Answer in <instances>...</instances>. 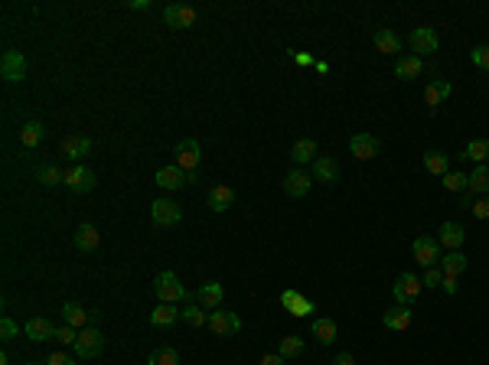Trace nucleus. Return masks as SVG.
<instances>
[{
	"mask_svg": "<svg viewBox=\"0 0 489 365\" xmlns=\"http://www.w3.org/2000/svg\"><path fill=\"white\" fill-rule=\"evenodd\" d=\"M382 323H385V329H391V333H402V329H408V327H411V307H402V303L389 307V310H385V316H382Z\"/></svg>",
	"mask_w": 489,
	"mask_h": 365,
	"instance_id": "17",
	"label": "nucleus"
},
{
	"mask_svg": "<svg viewBox=\"0 0 489 365\" xmlns=\"http://www.w3.org/2000/svg\"><path fill=\"white\" fill-rule=\"evenodd\" d=\"M153 297L160 303H176V300H186L189 294H186V287L180 284V277H176L173 271H163V274L153 277Z\"/></svg>",
	"mask_w": 489,
	"mask_h": 365,
	"instance_id": "1",
	"label": "nucleus"
},
{
	"mask_svg": "<svg viewBox=\"0 0 489 365\" xmlns=\"http://www.w3.org/2000/svg\"><path fill=\"white\" fill-rule=\"evenodd\" d=\"M0 76H3V82H23V78H26L23 52H17V49L3 52V59H0Z\"/></svg>",
	"mask_w": 489,
	"mask_h": 365,
	"instance_id": "10",
	"label": "nucleus"
},
{
	"mask_svg": "<svg viewBox=\"0 0 489 365\" xmlns=\"http://www.w3.org/2000/svg\"><path fill=\"white\" fill-rule=\"evenodd\" d=\"M444 189L466 192V189H470V177H464V173H447V177H444Z\"/></svg>",
	"mask_w": 489,
	"mask_h": 365,
	"instance_id": "39",
	"label": "nucleus"
},
{
	"mask_svg": "<svg viewBox=\"0 0 489 365\" xmlns=\"http://www.w3.org/2000/svg\"><path fill=\"white\" fill-rule=\"evenodd\" d=\"M290 160L301 166H307V164H314L316 160V140H310V137H301L297 144H294V151H290Z\"/></svg>",
	"mask_w": 489,
	"mask_h": 365,
	"instance_id": "22",
	"label": "nucleus"
},
{
	"mask_svg": "<svg viewBox=\"0 0 489 365\" xmlns=\"http://www.w3.org/2000/svg\"><path fill=\"white\" fill-rule=\"evenodd\" d=\"M333 365H356V359H352L349 353H339L336 359H333Z\"/></svg>",
	"mask_w": 489,
	"mask_h": 365,
	"instance_id": "50",
	"label": "nucleus"
},
{
	"mask_svg": "<svg viewBox=\"0 0 489 365\" xmlns=\"http://www.w3.org/2000/svg\"><path fill=\"white\" fill-rule=\"evenodd\" d=\"M424 170L431 173V177L444 179L447 173H450V157H447L444 151H427L424 153Z\"/></svg>",
	"mask_w": 489,
	"mask_h": 365,
	"instance_id": "20",
	"label": "nucleus"
},
{
	"mask_svg": "<svg viewBox=\"0 0 489 365\" xmlns=\"http://www.w3.org/2000/svg\"><path fill=\"white\" fill-rule=\"evenodd\" d=\"M39 183H43V186H59V183H65V173L56 164H46L39 170Z\"/></svg>",
	"mask_w": 489,
	"mask_h": 365,
	"instance_id": "38",
	"label": "nucleus"
},
{
	"mask_svg": "<svg viewBox=\"0 0 489 365\" xmlns=\"http://www.w3.org/2000/svg\"><path fill=\"white\" fill-rule=\"evenodd\" d=\"M460 206H464V209H473V206H477V192H470V189L460 192Z\"/></svg>",
	"mask_w": 489,
	"mask_h": 365,
	"instance_id": "48",
	"label": "nucleus"
},
{
	"mask_svg": "<svg viewBox=\"0 0 489 365\" xmlns=\"http://www.w3.org/2000/svg\"><path fill=\"white\" fill-rule=\"evenodd\" d=\"M437 52V33L431 26H417L411 30V56H434Z\"/></svg>",
	"mask_w": 489,
	"mask_h": 365,
	"instance_id": "12",
	"label": "nucleus"
},
{
	"mask_svg": "<svg viewBox=\"0 0 489 365\" xmlns=\"http://www.w3.org/2000/svg\"><path fill=\"white\" fill-rule=\"evenodd\" d=\"M163 20H166V26H173V30H189V26H196L199 13H196V7H189V3H170V7H163Z\"/></svg>",
	"mask_w": 489,
	"mask_h": 365,
	"instance_id": "5",
	"label": "nucleus"
},
{
	"mask_svg": "<svg viewBox=\"0 0 489 365\" xmlns=\"http://www.w3.org/2000/svg\"><path fill=\"white\" fill-rule=\"evenodd\" d=\"M153 183L163 189H183V186H193V183H199V173L193 177V173H186V170H180V166H160L157 170V177H153Z\"/></svg>",
	"mask_w": 489,
	"mask_h": 365,
	"instance_id": "4",
	"label": "nucleus"
},
{
	"mask_svg": "<svg viewBox=\"0 0 489 365\" xmlns=\"http://www.w3.org/2000/svg\"><path fill=\"white\" fill-rule=\"evenodd\" d=\"M411 252H414V261L424 267V271L440 265V241L431 239V235H417L411 245Z\"/></svg>",
	"mask_w": 489,
	"mask_h": 365,
	"instance_id": "3",
	"label": "nucleus"
},
{
	"mask_svg": "<svg viewBox=\"0 0 489 365\" xmlns=\"http://www.w3.org/2000/svg\"><path fill=\"white\" fill-rule=\"evenodd\" d=\"M376 49L385 52V56H395V52H402V36H398L395 30H378L376 33Z\"/></svg>",
	"mask_w": 489,
	"mask_h": 365,
	"instance_id": "28",
	"label": "nucleus"
},
{
	"mask_svg": "<svg viewBox=\"0 0 489 365\" xmlns=\"http://www.w3.org/2000/svg\"><path fill=\"white\" fill-rule=\"evenodd\" d=\"M464 239H466V232H464V225H457V222H444L437 232V241L444 248H450V252H457V248L464 245Z\"/></svg>",
	"mask_w": 489,
	"mask_h": 365,
	"instance_id": "19",
	"label": "nucleus"
},
{
	"mask_svg": "<svg viewBox=\"0 0 489 365\" xmlns=\"http://www.w3.org/2000/svg\"><path fill=\"white\" fill-rule=\"evenodd\" d=\"M147 365H180V355H176L173 346H157L147 355Z\"/></svg>",
	"mask_w": 489,
	"mask_h": 365,
	"instance_id": "35",
	"label": "nucleus"
},
{
	"mask_svg": "<svg viewBox=\"0 0 489 365\" xmlns=\"http://www.w3.org/2000/svg\"><path fill=\"white\" fill-rule=\"evenodd\" d=\"M206 327L213 329L215 336H235L241 329V320H239V313H232V310H213Z\"/></svg>",
	"mask_w": 489,
	"mask_h": 365,
	"instance_id": "9",
	"label": "nucleus"
},
{
	"mask_svg": "<svg viewBox=\"0 0 489 365\" xmlns=\"http://www.w3.org/2000/svg\"><path fill=\"white\" fill-rule=\"evenodd\" d=\"M258 365H284V359H281L277 353H271V355H261V362Z\"/></svg>",
	"mask_w": 489,
	"mask_h": 365,
	"instance_id": "49",
	"label": "nucleus"
},
{
	"mask_svg": "<svg viewBox=\"0 0 489 365\" xmlns=\"http://www.w3.org/2000/svg\"><path fill=\"white\" fill-rule=\"evenodd\" d=\"M314 340L320 342V346H333V342H336V323H333V320H314Z\"/></svg>",
	"mask_w": 489,
	"mask_h": 365,
	"instance_id": "31",
	"label": "nucleus"
},
{
	"mask_svg": "<svg viewBox=\"0 0 489 365\" xmlns=\"http://www.w3.org/2000/svg\"><path fill=\"white\" fill-rule=\"evenodd\" d=\"M310 186H314V179H310V173L307 170H290L287 177H284V183H281V189L287 192V196H294V199H301V196H307L310 192Z\"/></svg>",
	"mask_w": 489,
	"mask_h": 365,
	"instance_id": "13",
	"label": "nucleus"
},
{
	"mask_svg": "<svg viewBox=\"0 0 489 365\" xmlns=\"http://www.w3.org/2000/svg\"><path fill=\"white\" fill-rule=\"evenodd\" d=\"M440 290H444L447 297H453V294H457V277H447V274H444V284H440Z\"/></svg>",
	"mask_w": 489,
	"mask_h": 365,
	"instance_id": "47",
	"label": "nucleus"
},
{
	"mask_svg": "<svg viewBox=\"0 0 489 365\" xmlns=\"http://www.w3.org/2000/svg\"><path fill=\"white\" fill-rule=\"evenodd\" d=\"M470 192H477V196H489V166H477L473 173H470Z\"/></svg>",
	"mask_w": 489,
	"mask_h": 365,
	"instance_id": "36",
	"label": "nucleus"
},
{
	"mask_svg": "<svg viewBox=\"0 0 489 365\" xmlns=\"http://www.w3.org/2000/svg\"><path fill=\"white\" fill-rule=\"evenodd\" d=\"M314 177L320 183H336L339 179V164L333 157H316L314 160Z\"/></svg>",
	"mask_w": 489,
	"mask_h": 365,
	"instance_id": "26",
	"label": "nucleus"
},
{
	"mask_svg": "<svg viewBox=\"0 0 489 365\" xmlns=\"http://www.w3.org/2000/svg\"><path fill=\"white\" fill-rule=\"evenodd\" d=\"M470 59H473V65H477V69H486V72H489V46H473Z\"/></svg>",
	"mask_w": 489,
	"mask_h": 365,
	"instance_id": "41",
	"label": "nucleus"
},
{
	"mask_svg": "<svg viewBox=\"0 0 489 365\" xmlns=\"http://www.w3.org/2000/svg\"><path fill=\"white\" fill-rule=\"evenodd\" d=\"M290 310H294V316H307V313H314V303H310V300H301V297H297V303H294Z\"/></svg>",
	"mask_w": 489,
	"mask_h": 365,
	"instance_id": "45",
	"label": "nucleus"
},
{
	"mask_svg": "<svg viewBox=\"0 0 489 365\" xmlns=\"http://www.w3.org/2000/svg\"><path fill=\"white\" fill-rule=\"evenodd\" d=\"M46 365H76V359L65 353H50L46 355Z\"/></svg>",
	"mask_w": 489,
	"mask_h": 365,
	"instance_id": "44",
	"label": "nucleus"
},
{
	"mask_svg": "<svg viewBox=\"0 0 489 365\" xmlns=\"http://www.w3.org/2000/svg\"><path fill=\"white\" fill-rule=\"evenodd\" d=\"M424 72V63L417 59V56H398V63H395V76L402 78V82H411Z\"/></svg>",
	"mask_w": 489,
	"mask_h": 365,
	"instance_id": "21",
	"label": "nucleus"
},
{
	"mask_svg": "<svg viewBox=\"0 0 489 365\" xmlns=\"http://www.w3.org/2000/svg\"><path fill=\"white\" fill-rule=\"evenodd\" d=\"M464 157H466V160H473L477 166H483L489 160V140L486 137H473L470 144H466Z\"/></svg>",
	"mask_w": 489,
	"mask_h": 365,
	"instance_id": "32",
	"label": "nucleus"
},
{
	"mask_svg": "<svg viewBox=\"0 0 489 365\" xmlns=\"http://www.w3.org/2000/svg\"><path fill=\"white\" fill-rule=\"evenodd\" d=\"M65 186L72 192H91L95 189V170H88L82 164H72L65 170Z\"/></svg>",
	"mask_w": 489,
	"mask_h": 365,
	"instance_id": "11",
	"label": "nucleus"
},
{
	"mask_svg": "<svg viewBox=\"0 0 489 365\" xmlns=\"http://www.w3.org/2000/svg\"><path fill=\"white\" fill-rule=\"evenodd\" d=\"M473 215H477V219H489V196L477 199V206H473Z\"/></svg>",
	"mask_w": 489,
	"mask_h": 365,
	"instance_id": "46",
	"label": "nucleus"
},
{
	"mask_svg": "<svg viewBox=\"0 0 489 365\" xmlns=\"http://www.w3.org/2000/svg\"><path fill=\"white\" fill-rule=\"evenodd\" d=\"M72 349H76V359H95V355H101V349H105V336H101L95 327H85L78 333V342Z\"/></svg>",
	"mask_w": 489,
	"mask_h": 365,
	"instance_id": "6",
	"label": "nucleus"
},
{
	"mask_svg": "<svg viewBox=\"0 0 489 365\" xmlns=\"http://www.w3.org/2000/svg\"><path fill=\"white\" fill-rule=\"evenodd\" d=\"M176 320H180V310H176V303H157L151 310V327H173Z\"/></svg>",
	"mask_w": 489,
	"mask_h": 365,
	"instance_id": "25",
	"label": "nucleus"
},
{
	"mask_svg": "<svg viewBox=\"0 0 489 365\" xmlns=\"http://www.w3.org/2000/svg\"><path fill=\"white\" fill-rule=\"evenodd\" d=\"M232 202H235V192H232L228 186H213L209 189V196H206V206H209L213 212H226Z\"/></svg>",
	"mask_w": 489,
	"mask_h": 365,
	"instance_id": "24",
	"label": "nucleus"
},
{
	"mask_svg": "<svg viewBox=\"0 0 489 365\" xmlns=\"http://www.w3.org/2000/svg\"><path fill=\"white\" fill-rule=\"evenodd\" d=\"M222 297H226V287H222L219 280H206L199 287V294H196V300H199L206 310H219V307H222Z\"/></svg>",
	"mask_w": 489,
	"mask_h": 365,
	"instance_id": "18",
	"label": "nucleus"
},
{
	"mask_svg": "<svg viewBox=\"0 0 489 365\" xmlns=\"http://www.w3.org/2000/svg\"><path fill=\"white\" fill-rule=\"evenodd\" d=\"M176 166L180 170H186V173H193L196 177V166H199L202 160V147H199V140L196 137H183V140H176Z\"/></svg>",
	"mask_w": 489,
	"mask_h": 365,
	"instance_id": "2",
	"label": "nucleus"
},
{
	"mask_svg": "<svg viewBox=\"0 0 489 365\" xmlns=\"http://www.w3.org/2000/svg\"><path fill=\"white\" fill-rule=\"evenodd\" d=\"M421 284H424V287H434V290H437L440 284H444V271H440V265H437V267H427L424 277H421Z\"/></svg>",
	"mask_w": 489,
	"mask_h": 365,
	"instance_id": "40",
	"label": "nucleus"
},
{
	"mask_svg": "<svg viewBox=\"0 0 489 365\" xmlns=\"http://www.w3.org/2000/svg\"><path fill=\"white\" fill-rule=\"evenodd\" d=\"M183 219V209L170 199H153L151 202V222L157 228H166V225H176Z\"/></svg>",
	"mask_w": 489,
	"mask_h": 365,
	"instance_id": "7",
	"label": "nucleus"
},
{
	"mask_svg": "<svg viewBox=\"0 0 489 365\" xmlns=\"http://www.w3.org/2000/svg\"><path fill=\"white\" fill-rule=\"evenodd\" d=\"M39 140H43V124L39 121H26L20 127V144H23L26 151H33V147H39Z\"/></svg>",
	"mask_w": 489,
	"mask_h": 365,
	"instance_id": "34",
	"label": "nucleus"
},
{
	"mask_svg": "<svg viewBox=\"0 0 489 365\" xmlns=\"http://www.w3.org/2000/svg\"><path fill=\"white\" fill-rule=\"evenodd\" d=\"M378 137L376 134H356V137L349 140V151L356 160H372V157H378Z\"/></svg>",
	"mask_w": 489,
	"mask_h": 365,
	"instance_id": "14",
	"label": "nucleus"
},
{
	"mask_svg": "<svg viewBox=\"0 0 489 365\" xmlns=\"http://www.w3.org/2000/svg\"><path fill=\"white\" fill-rule=\"evenodd\" d=\"M303 353V340L301 336H284V340H281V359H297V355Z\"/></svg>",
	"mask_w": 489,
	"mask_h": 365,
	"instance_id": "37",
	"label": "nucleus"
},
{
	"mask_svg": "<svg viewBox=\"0 0 489 365\" xmlns=\"http://www.w3.org/2000/svg\"><path fill=\"white\" fill-rule=\"evenodd\" d=\"M180 320L193 329H202L209 323V313H202V303H186V307L180 310Z\"/></svg>",
	"mask_w": 489,
	"mask_h": 365,
	"instance_id": "30",
	"label": "nucleus"
},
{
	"mask_svg": "<svg viewBox=\"0 0 489 365\" xmlns=\"http://www.w3.org/2000/svg\"><path fill=\"white\" fill-rule=\"evenodd\" d=\"M63 316H65V323H69V327H85V323H91V313H88L85 307H82V303H76V300H69L63 307Z\"/></svg>",
	"mask_w": 489,
	"mask_h": 365,
	"instance_id": "29",
	"label": "nucleus"
},
{
	"mask_svg": "<svg viewBox=\"0 0 489 365\" xmlns=\"http://www.w3.org/2000/svg\"><path fill=\"white\" fill-rule=\"evenodd\" d=\"M440 271H444L447 277H460V274L466 271V258H464L460 252L444 254V258H440Z\"/></svg>",
	"mask_w": 489,
	"mask_h": 365,
	"instance_id": "33",
	"label": "nucleus"
},
{
	"mask_svg": "<svg viewBox=\"0 0 489 365\" xmlns=\"http://www.w3.org/2000/svg\"><path fill=\"white\" fill-rule=\"evenodd\" d=\"M63 153L69 157V160H82V157H88V153H91V137H85V134H76V137H65Z\"/></svg>",
	"mask_w": 489,
	"mask_h": 365,
	"instance_id": "23",
	"label": "nucleus"
},
{
	"mask_svg": "<svg viewBox=\"0 0 489 365\" xmlns=\"http://www.w3.org/2000/svg\"><path fill=\"white\" fill-rule=\"evenodd\" d=\"M26 365H46V362H26Z\"/></svg>",
	"mask_w": 489,
	"mask_h": 365,
	"instance_id": "51",
	"label": "nucleus"
},
{
	"mask_svg": "<svg viewBox=\"0 0 489 365\" xmlns=\"http://www.w3.org/2000/svg\"><path fill=\"white\" fill-rule=\"evenodd\" d=\"M450 82H447V78H434V82H431V85H427L424 89V104H427V111L434 114L437 111V104H444V101L450 98Z\"/></svg>",
	"mask_w": 489,
	"mask_h": 365,
	"instance_id": "16",
	"label": "nucleus"
},
{
	"mask_svg": "<svg viewBox=\"0 0 489 365\" xmlns=\"http://www.w3.org/2000/svg\"><path fill=\"white\" fill-rule=\"evenodd\" d=\"M56 340H59V342H65V346H76V342H78V329L65 323V327H59V329H56Z\"/></svg>",
	"mask_w": 489,
	"mask_h": 365,
	"instance_id": "42",
	"label": "nucleus"
},
{
	"mask_svg": "<svg viewBox=\"0 0 489 365\" xmlns=\"http://www.w3.org/2000/svg\"><path fill=\"white\" fill-rule=\"evenodd\" d=\"M76 248L78 252H95V248H98V241H101V235H98V228L95 225H78V232H76Z\"/></svg>",
	"mask_w": 489,
	"mask_h": 365,
	"instance_id": "27",
	"label": "nucleus"
},
{
	"mask_svg": "<svg viewBox=\"0 0 489 365\" xmlns=\"http://www.w3.org/2000/svg\"><path fill=\"white\" fill-rule=\"evenodd\" d=\"M0 336H3V340H13V336H17V323H13L10 316L0 320Z\"/></svg>",
	"mask_w": 489,
	"mask_h": 365,
	"instance_id": "43",
	"label": "nucleus"
},
{
	"mask_svg": "<svg viewBox=\"0 0 489 365\" xmlns=\"http://www.w3.org/2000/svg\"><path fill=\"white\" fill-rule=\"evenodd\" d=\"M424 290V284H421V277L414 274H402L398 280H395V287H391V297H395V303H402V307H411V300Z\"/></svg>",
	"mask_w": 489,
	"mask_h": 365,
	"instance_id": "8",
	"label": "nucleus"
},
{
	"mask_svg": "<svg viewBox=\"0 0 489 365\" xmlns=\"http://www.w3.org/2000/svg\"><path fill=\"white\" fill-rule=\"evenodd\" d=\"M23 333H26V340L30 342L56 340V327H52L46 316H30V320H26V327H23Z\"/></svg>",
	"mask_w": 489,
	"mask_h": 365,
	"instance_id": "15",
	"label": "nucleus"
}]
</instances>
